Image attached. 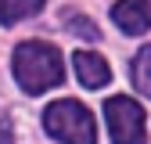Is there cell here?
<instances>
[{
  "mask_svg": "<svg viewBox=\"0 0 151 144\" xmlns=\"http://www.w3.org/2000/svg\"><path fill=\"white\" fill-rule=\"evenodd\" d=\"M40 7H43V0H0V22L14 25V22H22V18L36 14Z\"/></svg>",
  "mask_w": 151,
  "mask_h": 144,
  "instance_id": "obj_6",
  "label": "cell"
},
{
  "mask_svg": "<svg viewBox=\"0 0 151 144\" xmlns=\"http://www.w3.org/2000/svg\"><path fill=\"white\" fill-rule=\"evenodd\" d=\"M14 79L25 94H43L65 79L61 50L43 40H25L14 47Z\"/></svg>",
  "mask_w": 151,
  "mask_h": 144,
  "instance_id": "obj_1",
  "label": "cell"
},
{
  "mask_svg": "<svg viewBox=\"0 0 151 144\" xmlns=\"http://www.w3.org/2000/svg\"><path fill=\"white\" fill-rule=\"evenodd\" d=\"M43 126H47V133L54 140H61V144H97L93 115H90V108L79 104L76 97H61V101L47 104Z\"/></svg>",
  "mask_w": 151,
  "mask_h": 144,
  "instance_id": "obj_2",
  "label": "cell"
},
{
  "mask_svg": "<svg viewBox=\"0 0 151 144\" xmlns=\"http://www.w3.org/2000/svg\"><path fill=\"white\" fill-rule=\"evenodd\" d=\"M0 144H14V133H11V119L0 115Z\"/></svg>",
  "mask_w": 151,
  "mask_h": 144,
  "instance_id": "obj_9",
  "label": "cell"
},
{
  "mask_svg": "<svg viewBox=\"0 0 151 144\" xmlns=\"http://www.w3.org/2000/svg\"><path fill=\"white\" fill-rule=\"evenodd\" d=\"M133 86L151 97V43L140 47V54L133 58Z\"/></svg>",
  "mask_w": 151,
  "mask_h": 144,
  "instance_id": "obj_7",
  "label": "cell"
},
{
  "mask_svg": "<svg viewBox=\"0 0 151 144\" xmlns=\"http://www.w3.org/2000/svg\"><path fill=\"white\" fill-rule=\"evenodd\" d=\"M65 29H68V32H76L79 40H101V29L93 25L90 18L76 14V11H68V14H65Z\"/></svg>",
  "mask_w": 151,
  "mask_h": 144,
  "instance_id": "obj_8",
  "label": "cell"
},
{
  "mask_svg": "<svg viewBox=\"0 0 151 144\" xmlns=\"http://www.w3.org/2000/svg\"><path fill=\"white\" fill-rule=\"evenodd\" d=\"M72 65H76V76H79V83L90 86V90H101V86L111 79L108 61L101 58V54H93V50H76Z\"/></svg>",
  "mask_w": 151,
  "mask_h": 144,
  "instance_id": "obj_5",
  "label": "cell"
},
{
  "mask_svg": "<svg viewBox=\"0 0 151 144\" xmlns=\"http://www.w3.org/2000/svg\"><path fill=\"white\" fill-rule=\"evenodd\" d=\"M111 22L126 36H140V32L151 29V4L147 0H119L111 7Z\"/></svg>",
  "mask_w": 151,
  "mask_h": 144,
  "instance_id": "obj_4",
  "label": "cell"
},
{
  "mask_svg": "<svg viewBox=\"0 0 151 144\" xmlns=\"http://www.w3.org/2000/svg\"><path fill=\"white\" fill-rule=\"evenodd\" d=\"M104 119L111 130V144H147V122L144 108L133 97H108L104 101Z\"/></svg>",
  "mask_w": 151,
  "mask_h": 144,
  "instance_id": "obj_3",
  "label": "cell"
}]
</instances>
